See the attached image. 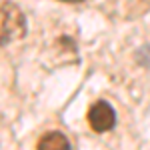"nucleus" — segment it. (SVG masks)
<instances>
[{
  "mask_svg": "<svg viewBox=\"0 0 150 150\" xmlns=\"http://www.w3.org/2000/svg\"><path fill=\"white\" fill-rule=\"evenodd\" d=\"M24 34H26V22L18 6L12 2L0 4V46L16 38H22Z\"/></svg>",
  "mask_w": 150,
  "mask_h": 150,
  "instance_id": "obj_1",
  "label": "nucleus"
},
{
  "mask_svg": "<svg viewBox=\"0 0 150 150\" xmlns=\"http://www.w3.org/2000/svg\"><path fill=\"white\" fill-rule=\"evenodd\" d=\"M116 122V114H114V108L110 106L108 102L104 100H98L90 106L88 110V124L92 126V130L96 132H106L114 126Z\"/></svg>",
  "mask_w": 150,
  "mask_h": 150,
  "instance_id": "obj_2",
  "label": "nucleus"
},
{
  "mask_svg": "<svg viewBox=\"0 0 150 150\" xmlns=\"http://www.w3.org/2000/svg\"><path fill=\"white\" fill-rule=\"evenodd\" d=\"M36 150H70V142L62 132H48L38 140Z\"/></svg>",
  "mask_w": 150,
  "mask_h": 150,
  "instance_id": "obj_3",
  "label": "nucleus"
},
{
  "mask_svg": "<svg viewBox=\"0 0 150 150\" xmlns=\"http://www.w3.org/2000/svg\"><path fill=\"white\" fill-rule=\"evenodd\" d=\"M64 2H82V0H64Z\"/></svg>",
  "mask_w": 150,
  "mask_h": 150,
  "instance_id": "obj_4",
  "label": "nucleus"
}]
</instances>
